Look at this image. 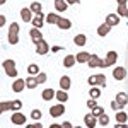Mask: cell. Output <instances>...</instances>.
<instances>
[{"label": "cell", "instance_id": "obj_3", "mask_svg": "<svg viewBox=\"0 0 128 128\" xmlns=\"http://www.w3.org/2000/svg\"><path fill=\"white\" fill-rule=\"evenodd\" d=\"M4 68H5V74L9 77H12V79L17 77V70H16V62L14 60H5L4 62Z\"/></svg>", "mask_w": 128, "mask_h": 128}, {"label": "cell", "instance_id": "obj_9", "mask_svg": "<svg viewBox=\"0 0 128 128\" xmlns=\"http://www.w3.org/2000/svg\"><path fill=\"white\" fill-rule=\"evenodd\" d=\"M12 123H14V125H24V123H26V116H24V114H22V113H19V111H16V113H14V114H12Z\"/></svg>", "mask_w": 128, "mask_h": 128}, {"label": "cell", "instance_id": "obj_4", "mask_svg": "<svg viewBox=\"0 0 128 128\" xmlns=\"http://www.w3.org/2000/svg\"><path fill=\"white\" fill-rule=\"evenodd\" d=\"M87 65L90 67V68H94V67H101V68H108L106 62H104V60H101V58L98 56V55H92V56H90V60L87 62Z\"/></svg>", "mask_w": 128, "mask_h": 128}, {"label": "cell", "instance_id": "obj_38", "mask_svg": "<svg viewBox=\"0 0 128 128\" xmlns=\"http://www.w3.org/2000/svg\"><path fill=\"white\" fill-rule=\"evenodd\" d=\"M126 5H118V12H116V14H118V16H123V17H125V16H126Z\"/></svg>", "mask_w": 128, "mask_h": 128}, {"label": "cell", "instance_id": "obj_13", "mask_svg": "<svg viewBox=\"0 0 128 128\" xmlns=\"http://www.w3.org/2000/svg\"><path fill=\"white\" fill-rule=\"evenodd\" d=\"M44 19H46V17H44V14H43V12H41V14H38V16L32 19V26H34L36 29H41V28L44 26V24H43V20H44Z\"/></svg>", "mask_w": 128, "mask_h": 128}, {"label": "cell", "instance_id": "obj_16", "mask_svg": "<svg viewBox=\"0 0 128 128\" xmlns=\"http://www.w3.org/2000/svg\"><path fill=\"white\" fill-rule=\"evenodd\" d=\"M20 17L24 19V22H32V10L24 7V9L20 10Z\"/></svg>", "mask_w": 128, "mask_h": 128}, {"label": "cell", "instance_id": "obj_47", "mask_svg": "<svg viewBox=\"0 0 128 128\" xmlns=\"http://www.w3.org/2000/svg\"><path fill=\"white\" fill-rule=\"evenodd\" d=\"M32 128H43V125H41V123H34V125H32Z\"/></svg>", "mask_w": 128, "mask_h": 128}, {"label": "cell", "instance_id": "obj_39", "mask_svg": "<svg viewBox=\"0 0 128 128\" xmlns=\"http://www.w3.org/2000/svg\"><path fill=\"white\" fill-rule=\"evenodd\" d=\"M109 106H111V109H114V111H121V109H123V108H121V106L118 104V102H116V101H113Z\"/></svg>", "mask_w": 128, "mask_h": 128}, {"label": "cell", "instance_id": "obj_12", "mask_svg": "<svg viewBox=\"0 0 128 128\" xmlns=\"http://www.w3.org/2000/svg\"><path fill=\"white\" fill-rule=\"evenodd\" d=\"M113 77L116 80H123L126 77V70L123 68V67H116V68L113 70Z\"/></svg>", "mask_w": 128, "mask_h": 128}, {"label": "cell", "instance_id": "obj_20", "mask_svg": "<svg viewBox=\"0 0 128 128\" xmlns=\"http://www.w3.org/2000/svg\"><path fill=\"white\" fill-rule=\"evenodd\" d=\"M70 86H72V82H70V77H68V75H63V77L60 79V89H63V90H68Z\"/></svg>", "mask_w": 128, "mask_h": 128}, {"label": "cell", "instance_id": "obj_29", "mask_svg": "<svg viewBox=\"0 0 128 128\" xmlns=\"http://www.w3.org/2000/svg\"><path fill=\"white\" fill-rule=\"evenodd\" d=\"M28 74H29V75H38V74H40V67H38L36 63L28 65Z\"/></svg>", "mask_w": 128, "mask_h": 128}, {"label": "cell", "instance_id": "obj_6", "mask_svg": "<svg viewBox=\"0 0 128 128\" xmlns=\"http://www.w3.org/2000/svg\"><path fill=\"white\" fill-rule=\"evenodd\" d=\"M84 121H86V126H87V128H94V126H96V125L99 123V120L96 118L92 113L86 114V116H84Z\"/></svg>", "mask_w": 128, "mask_h": 128}, {"label": "cell", "instance_id": "obj_40", "mask_svg": "<svg viewBox=\"0 0 128 128\" xmlns=\"http://www.w3.org/2000/svg\"><path fill=\"white\" fill-rule=\"evenodd\" d=\"M96 106H98V102H96V99H89V101H87V108L94 109Z\"/></svg>", "mask_w": 128, "mask_h": 128}, {"label": "cell", "instance_id": "obj_32", "mask_svg": "<svg viewBox=\"0 0 128 128\" xmlns=\"http://www.w3.org/2000/svg\"><path fill=\"white\" fill-rule=\"evenodd\" d=\"M92 114H94L96 118H99V116H102V114H104V109L101 108V106H96V108L92 109Z\"/></svg>", "mask_w": 128, "mask_h": 128}, {"label": "cell", "instance_id": "obj_10", "mask_svg": "<svg viewBox=\"0 0 128 128\" xmlns=\"http://www.w3.org/2000/svg\"><path fill=\"white\" fill-rule=\"evenodd\" d=\"M24 86H26V80L24 79H16L14 84H12V90L14 92H22L24 90Z\"/></svg>", "mask_w": 128, "mask_h": 128}, {"label": "cell", "instance_id": "obj_50", "mask_svg": "<svg viewBox=\"0 0 128 128\" xmlns=\"http://www.w3.org/2000/svg\"><path fill=\"white\" fill-rule=\"evenodd\" d=\"M74 128H80V126H74Z\"/></svg>", "mask_w": 128, "mask_h": 128}, {"label": "cell", "instance_id": "obj_49", "mask_svg": "<svg viewBox=\"0 0 128 128\" xmlns=\"http://www.w3.org/2000/svg\"><path fill=\"white\" fill-rule=\"evenodd\" d=\"M125 17H128V10H126V16H125Z\"/></svg>", "mask_w": 128, "mask_h": 128}, {"label": "cell", "instance_id": "obj_18", "mask_svg": "<svg viewBox=\"0 0 128 128\" xmlns=\"http://www.w3.org/2000/svg\"><path fill=\"white\" fill-rule=\"evenodd\" d=\"M109 31H111V26L104 22V24H101V26L98 28V34H99V36H102V38H104V36H108V34H109Z\"/></svg>", "mask_w": 128, "mask_h": 128}, {"label": "cell", "instance_id": "obj_24", "mask_svg": "<svg viewBox=\"0 0 128 128\" xmlns=\"http://www.w3.org/2000/svg\"><path fill=\"white\" fill-rule=\"evenodd\" d=\"M56 26H58L60 29H70V28H72V22H70L68 19L60 17V20H58V24H56Z\"/></svg>", "mask_w": 128, "mask_h": 128}, {"label": "cell", "instance_id": "obj_28", "mask_svg": "<svg viewBox=\"0 0 128 128\" xmlns=\"http://www.w3.org/2000/svg\"><path fill=\"white\" fill-rule=\"evenodd\" d=\"M126 120H128V114L125 111H116V121L118 123H126Z\"/></svg>", "mask_w": 128, "mask_h": 128}, {"label": "cell", "instance_id": "obj_44", "mask_svg": "<svg viewBox=\"0 0 128 128\" xmlns=\"http://www.w3.org/2000/svg\"><path fill=\"white\" fill-rule=\"evenodd\" d=\"M50 128H63V125H58V123H53V125H50Z\"/></svg>", "mask_w": 128, "mask_h": 128}, {"label": "cell", "instance_id": "obj_27", "mask_svg": "<svg viewBox=\"0 0 128 128\" xmlns=\"http://www.w3.org/2000/svg\"><path fill=\"white\" fill-rule=\"evenodd\" d=\"M58 20H60L58 14H51V12H50L48 16H46V22H48V24H58Z\"/></svg>", "mask_w": 128, "mask_h": 128}, {"label": "cell", "instance_id": "obj_25", "mask_svg": "<svg viewBox=\"0 0 128 128\" xmlns=\"http://www.w3.org/2000/svg\"><path fill=\"white\" fill-rule=\"evenodd\" d=\"M74 43H75L77 46H84V44L87 43V38H86V34H77V36L74 38Z\"/></svg>", "mask_w": 128, "mask_h": 128}, {"label": "cell", "instance_id": "obj_21", "mask_svg": "<svg viewBox=\"0 0 128 128\" xmlns=\"http://www.w3.org/2000/svg\"><path fill=\"white\" fill-rule=\"evenodd\" d=\"M75 62H77V58H75L74 55H67V56L63 58V67L70 68V67H74V65H75Z\"/></svg>", "mask_w": 128, "mask_h": 128}, {"label": "cell", "instance_id": "obj_45", "mask_svg": "<svg viewBox=\"0 0 128 128\" xmlns=\"http://www.w3.org/2000/svg\"><path fill=\"white\" fill-rule=\"evenodd\" d=\"M4 24H5V17H4V16H0V26H4Z\"/></svg>", "mask_w": 128, "mask_h": 128}, {"label": "cell", "instance_id": "obj_19", "mask_svg": "<svg viewBox=\"0 0 128 128\" xmlns=\"http://www.w3.org/2000/svg\"><path fill=\"white\" fill-rule=\"evenodd\" d=\"M90 56H92V55H90V53H87V51H80L75 58H77V62H79V63H87L89 60H90Z\"/></svg>", "mask_w": 128, "mask_h": 128}, {"label": "cell", "instance_id": "obj_8", "mask_svg": "<svg viewBox=\"0 0 128 128\" xmlns=\"http://www.w3.org/2000/svg\"><path fill=\"white\" fill-rule=\"evenodd\" d=\"M48 51H50V44L44 40L40 41V43L36 44V53H40V55H46Z\"/></svg>", "mask_w": 128, "mask_h": 128}, {"label": "cell", "instance_id": "obj_43", "mask_svg": "<svg viewBox=\"0 0 128 128\" xmlns=\"http://www.w3.org/2000/svg\"><path fill=\"white\" fill-rule=\"evenodd\" d=\"M63 128H74V126H72L70 121H65V123H63Z\"/></svg>", "mask_w": 128, "mask_h": 128}, {"label": "cell", "instance_id": "obj_23", "mask_svg": "<svg viewBox=\"0 0 128 128\" xmlns=\"http://www.w3.org/2000/svg\"><path fill=\"white\" fill-rule=\"evenodd\" d=\"M38 84H40L38 79H36V77H32V75H29V77L26 79V87H28V89H34Z\"/></svg>", "mask_w": 128, "mask_h": 128}, {"label": "cell", "instance_id": "obj_7", "mask_svg": "<svg viewBox=\"0 0 128 128\" xmlns=\"http://www.w3.org/2000/svg\"><path fill=\"white\" fill-rule=\"evenodd\" d=\"M29 36H31V40H32V43H34V44H38L40 41H43V34H41V31L36 29V28H32V29H31Z\"/></svg>", "mask_w": 128, "mask_h": 128}, {"label": "cell", "instance_id": "obj_42", "mask_svg": "<svg viewBox=\"0 0 128 128\" xmlns=\"http://www.w3.org/2000/svg\"><path fill=\"white\" fill-rule=\"evenodd\" d=\"M114 128H128V126H126V123H116Z\"/></svg>", "mask_w": 128, "mask_h": 128}, {"label": "cell", "instance_id": "obj_14", "mask_svg": "<svg viewBox=\"0 0 128 128\" xmlns=\"http://www.w3.org/2000/svg\"><path fill=\"white\" fill-rule=\"evenodd\" d=\"M114 101L118 102L121 108H125V106L128 104V96L125 94V92H118V94H116V99H114Z\"/></svg>", "mask_w": 128, "mask_h": 128}, {"label": "cell", "instance_id": "obj_22", "mask_svg": "<svg viewBox=\"0 0 128 128\" xmlns=\"http://www.w3.org/2000/svg\"><path fill=\"white\" fill-rule=\"evenodd\" d=\"M67 7H68L67 0H55V9L58 10V12H65Z\"/></svg>", "mask_w": 128, "mask_h": 128}, {"label": "cell", "instance_id": "obj_33", "mask_svg": "<svg viewBox=\"0 0 128 128\" xmlns=\"http://www.w3.org/2000/svg\"><path fill=\"white\" fill-rule=\"evenodd\" d=\"M10 102H12V109H14V111H19V109L22 108V101H19V99L10 101Z\"/></svg>", "mask_w": 128, "mask_h": 128}, {"label": "cell", "instance_id": "obj_31", "mask_svg": "<svg viewBox=\"0 0 128 128\" xmlns=\"http://www.w3.org/2000/svg\"><path fill=\"white\" fill-rule=\"evenodd\" d=\"M29 9L32 10V12H34L36 16H38V14H41V9H43V7H41V4H40V2H32Z\"/></svg>", "mask_w": 128, "mask_h": 128}, {"label": "cell", "instance_id": "obj_17", "mask_svg": "<svg viewBox=\"0 0 128 128\" xmlns=\"http://www.w3.org/2000/svg\"><path fill=\"white\" fill-rule=\"evenodd\" d=\"M106 24H109L111 28H113V26H118L120 24V16L118 14H109L108 17H106Z\"/></svg>", "mask_w": 128, "mask_h": 128}, {"label": "cell", "instance_id": "obj_1", "mask_svg": "<svg viewBox=\"0 0 128 128\" xmlns=\"http://www.w3.org/2000/svg\"><path fill=\"white\" fill-rule=\"evenodd\" d=\"M9 43L10 44H17V43H19V24H17V22H12V24H10Z\"/></svg>", "mask_w": 128, "mask_h": 128}, {"label": "cell", "instance_id": "obj_37", "mask_svg": "<svg viewBox=\"0 0 128 128\" xmlns=\"http://www.w3.org/2000/svg\"><path fill=\"white\" fill-rule=\"evenodd\" d=\"M9 109H12V102H2L0 104V111H9Z\"/></svg>", "mask_w": 128, "mask_h": 128}, {"label": "cell", "instance_id": "obj_2", "mask_svg": "<svg viewBox=\"0 0 128 128\" xmlns=\"http://www.w3.org/2000/svg\"><path fill=\"white\" fill-rule=\"evenodd\" d=\"M89 86L92 87V86H99V87H106V75H102V74H98V75H90L87 79Z\"/></svg>", "mask_w": 128, "mask_h": 128}, {"label": "cell", "instance_id": "obj_35", "mask_svg": "<svg viewBox=\"0 0 128 128\" xmlns=\"http://www.w3.org/2000/svg\"><path fill=\"white\" fill-rule=\"evenodd\" d=\"M36 79H38V82H40V84H44V82L48 80V77H46V74H43V72H40V74L36 75Z\"/></svg>", "mask_w": 128, "mask_h": 128}, {"label": "cell", "instance_id": "obj_41", "mask_svg": "<svg viewBox=\"0 0 128 128\" xmlns=\"http://www.w3.org/2000/svg\"><path fill=\"white\" fill-rule=\"evenodd\" d=\"M51 51L53 53H58V51H63V48L62 46H51Z\"/></svg>", "mask_w": 128, "mask_h": 128}, {"label": "cell", "instance_id": "obj_46", "mask_svg": "<svg viewBox=\"0 0 128 128\" xmlns=\"http://www.w3.org/2000/svg\"><path fill=\"white\" fill-rule=\"evenodd\" d=\"M118 2V5H126V0H116Z\"/></svg>", "mask_w": 128, "mask_h": 128}, {"label": "cell", "instance_id": "obj_48", "mask_svg": "<svg viewBox=\"0 0 128 128\" xmlns=\"http://www.w3.org/2000/svg\"><path fill=\"white\" fill-rule=\"evenodd\" d=\"M67 4H79V0H67Z\"/></svg>", "mask_w": 128, "mask_h": 128}, {"label": "cell", "instance_id": "obj_36", "mask_svg": "<svg viewBox=\"0 0 128 128\" xmlns=\"http://www.w3.org/2000/svg\"><path fill=\"white\" fill-rule=\"evenodd\" d=\"M109 123V118H108V114H102V116H99V125H102V126H106Z\"/></svg>", "mask_w": 128, "mask_h": 128}, {"label": "cell", "instance_id": "obj_26", "mask_svg": "<svg viewBox=\"0 0 128 128\" xmlns=\"http://www.w3.org/2000/svg\"><path fill=\"white\" fill-rule=\"evenodd\" d=\"M56 99H58L60 102H67V99H68V94H67V90H63V89L56 90Z\"/></svg>", "mask_w": 128, "mask_h": 128}, {"label": "cell", "instance_id": "obj_5", "mask_svg": "<svg viewBox=\"0 0 128 128\" xmlns=\"http://www.w3.org/2000/svg\"><path fill=\"white\" fill-rule=\"evenodd\" d=\"M63 113H65V106H63V102H58L56 106H51V108H50V114H51L53 118H60Z\"/></svg>", "mask_w": 128, "mask_h": 128}, {"label": "cell", "instance_id": "obj_34", "mask_svg": "<svg viewBox=\"0 0 128 128\" xmlns=\"http://www.w3.org/2000/svg\"><path fill=\"white\" fill-rule=\"evenodd\" d=\"M41 116H43V114H41L40 109H32V111H31V118L32 120H41Z\"/></svg>", "mask_w": 128, "mask_h": 128}, {"label": "cell", "instance_id": "obj_15", "mask_svg": "<svg viewBox=\"0 0 128 128\" xmlns=\"http://www.w3.org/2000/svg\"><path fill=\"white\" fill-rule=\"evenodd\" d=\"M41 98H43V101H51L53 98H56V92L53 89H44L41 92Z\"/></svg>", "mask_w": 128, "mask_h": 128}, {"label": "cell", "instance_id": "obj_11", "mask_svg": "<svg viewBox=\"0 0 128 128\" xmlns=\"http://www.w3.org/2000/svg\"><path fill=\"white\" fill-rule=\"evenodd\" d=\"M116 60H118V53L116 51H108V55H106V65L108 67H111V65H114L116 63Z\"/></svg>", "mask_w": 128, "mask_h": 128}, {"label": "cell", "instance_id": "obj_30", "mask_svg": "<svg viewBox=\"0 0 128 128\" xmlns=\"http://www.w3.org/2000/svg\"><path fill=\"white\" fill-rule=\"evenodd\" d=\"M89 96H90V99H98L99 96H101V90L98 89V86H92V87H90V90H89Z\"/></svg>", "mask_w": 128, "mask_h": 128}]
</instances>
